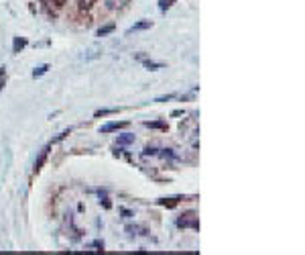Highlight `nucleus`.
Wrapping results in <instances>:
<instances>
[{
  "instance_id": "nucleus-1",
  "label": "nucleus",
  "mask_w": 305,
  "mask_h": 255,
  "mask_svg": "<svg viewBox=\"0 0 305 255\" xmlns=\"http://www.w3.org/2000/svg\"><path fill=\"white\" fill-rule=\"evenodd\" d=\"M177 227L179 229H200V219L196 217V212L189 210V212H183L181 217L177 219Z\"/></svg>"
},
{
  "instance_id": "nucleus-2",
  "label": "nucleus",
  "mask_w": 305,
  "mask_h": 255,
  "mask_svg": "<svg viewBox=\"0 0 305 255\" xmlns=\"http://www.w3.org/2000/svg\"><path fill=\"white\" fill-rule=\"evenodd\" d=\"M128 123L127 120H118V123H108L104 127H100V133H112V131H118V129H127Z\"/></svg>"
},
{
  "instance_id": "nucleus-3",
  "label": "nucleus",
  "mask_w": 305,
  "mask_h": 255,
  "mask_svg": "<svg viewBox=\"0 0 305 255\" xmlns=\"http://www.w3.org/2000/svg\"><path fill=\"white\" fill-rule=\"evenodd\" d=\"M127 4H130V0H106V6L110 10H122Z\"/></svg>"
},
{
  "instance_id": "nucleus-4",
  "label": "nucleus",
  "mask_w": 305,
  "mask_h": 255,
  "mask_svg": "<svg viewBox=\"0 0 305 255\" xmlns=\"http://www.w3.org/2000/svg\"><path fill=\"white\" fill-rule=\"evenodd\" d=\"M47 153H49V147H45L43 151H41V155H39V159L35 162V168H33V171L35 173H39L41 171V168H43V164H45V159H47Z\"/></svg>"
},
{
  "instance_id": "nucleus-5",
  "label": "nucleus",
  "mask_w": 305,
  "mask_h": 255,
  "mask_svg": "<svg viewBox=\"0 0 305 255\" xmlns=\"http://www.w3.org/2000/svg\"><path fill=\"white\" fill-rule=\"evenodd\" d=\"M179 200H181L179 196H177V198H161L159 204H161V206H167V208H173V206H177Z\"/></svg>"
},
{
  "instance_id": "nucleus-6",
  "label": "nucleus",
  "mask_w": 305,
  "mask_h": 255,
  "mask_svg": "<svg viewBox=\"0 0 305 255\" xmlns=\"http://www.w3.org/2000/svg\"><path fill=\"white\" fill-rule=\"evenodd\" d=\"M152 27V23L151 21H143V23H136L134 27H130L128 29V33H134V31H143V29H151Z\"/></svg>"
},
{
  "instance_id": "nucleus-7",
  "label": "nucleus",
  "mask_w": 305,
  "mask_h": 255,
  "mask_svg": "<svg viewBox=\"0 0 305 255\" xmlns=\"http://www.w3.org/2000/svg\"><path fill=\"white\" fill-rule=\"evenodd\" d=\"M114 29H116L114 23H110V25H106V27H100V29H98V37H106L108 33H112Z\"/></svg>"
},
{
  "instance_id": "nucleus-8",
  "label": "nucleus",
  "mask_w": 305,
  "mask_h": 255,
  "mask_svg": "<svg viewBox=\"0 0 305 255\" xmlns=\"http://www.w3.org/2000/svg\"><path fill=\"white\" fill-rule=\"evenodd\" d=\"M96 4V0H77V8L79 10H90Z\"/></svg>"
},
{
  "instance_id": "nucleus-9",
  "label": "nucleus",
  "mask_w": 305,
  "mask_h": 255,
  "mask_svg": "<svg viewBox=\"0 0 305 255\" xmlns=\"http://www.w3.org/2000/svg\"><path fill=\"white\" fill-rule=\"evenodd\" d=\"M47 6H55V8H63L65 6V0H43Z\"/></svg>"
},
{
  "instance_id": "nucleus-10",
  "label": "nucleus",
  "mask_w": 305,
  "mask_h": 255,
  "mask_svg": "<svg viewBox=\"0 0 305 255\" xmlns=\"http://www.w3.org/2000/svg\"><path fill=\"white\" fill-rule=\"evenodd\" d=\"M134 141V135H120L118 137V145H128Z\"/></svg>"
},
{
  "instance_id": "nucleus-11",
  "label": "nucleus",
  "mask_w": 305,
  "mask_h": 255,
  "mask_svg": "<svg viewBox=\"0 0 305 255\" xmlns=\"http://www.w3.org/2000/svg\"><path fill=\"white\" fill-rule=\"evenodd\" d=\"M173 2H175V0H159V8L161 10H167V8L173 6Z\"/></svg>"
},
{
  "instance_id": "nucleus-12",
  "label": "nucleus",
  "mask_w": 305,
  "mask_h": 255,
  "mask_svg": "<svg viewBox=\"0 0 305 255\" xmlns=\"http://www.w3.org/2000/svg\"><path fill=\"white\" fill-rule=\"evenodd\" d=\"M47 70H49V65H41V68H37V70L33 72V76H35V78H39V76H43Z\"/></svg>"
},
{
  "instance_id": "nucleus-13",
  "label": "nucleus",
  "mask_w": 305,
  "mask_h": 255,
  "mask_svg": "<svg viewBox=\"0 0 305 255\" xmlns=\"http://www.w3.org/2000/svg\"><path fill=\"white\" fill-rule=\"evenodd\" d=\"M4 82H6V70L0 68V90L4 88Z\"/></svg>"
},
{
  "instance_id": "nucleus-14",
  "label": "nucleus",
  "mask_w": 305,
  "mask_h": 255,
  "mask_svg": "<svg viewBox=\"0 0 305 255\" xmlns=\"http://www.w3.org/2000/svg\"><path fill=\"white\" fill-rule=\"evenodd\" d=\"M25 45H26V39H17V41H15V51H21Z\"/></svg>"
},
{
  "instance_id": "nucleus-15",
  "label": "nucleus",
  "mask_w": 305,
  "mask_h": 255,
  "mask_svg": "<svg viewBox=\"0 0 305 255\" xmlns=\"http://www.w3.org/2000/svg\"><path fill=\"white\" fill-rule=\"evenodd\" d=\"M145 65H147V68H151V70H155V68H163V63H155V61H145Z\"/></svg>"
},
{
  "instance_id": "nucleus-16",
  "label": "nucleus",
  "mask_w": 305,
  "mask_h": 255,
  "mask_svg": "<svg viewBox=\"0 0 305 255\" xmlns=\"http://www.w3.org/2000/svg\"><path fill=\"white\" fill-rule=\"evenodd\" d=\"M112 113H116V109H110V111H98V113H96V116H106V114H112Z\"/></svg>"
},
{
  "instance_id": "nucleus-17",
  "label": "nucleus",
  "mask_w": 305,
  "mask_h": 255,
  "mask_svg": "<svg viewBox=\"0 0 305 255\" xmlns=\"http://www.w3.org/2000/svg\"><path fill=\"white\" fill-rule=\"evenodd\" d=\"M147 127H159V129H167V125H163V123H147Z\"/></svg>"
}]
</instances>
